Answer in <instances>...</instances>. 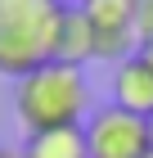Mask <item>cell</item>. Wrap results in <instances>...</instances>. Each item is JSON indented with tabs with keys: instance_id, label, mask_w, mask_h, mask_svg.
<instances>
[{
	"instance_id": "6da1fadb",
	"label": "cell",
	"mask_w": 153,
	"mask_h": 158,
	"mask_svg": "<svg viewBox=\"0 0 153 158\" xmlns=\"http://www.w3.org/2000/svg\"><path fill=\"white\" fill-rule=\"evenodd\" d=\"M14 113L27 127V135L36 131H59V127H86L90 118V81L86 68L72 63H45L36 73L18 77L14 86Z\"/></svg>"
},
{
	"instance_id": "7a4b0ae2",
	"label": "cell",
	"mask_w": 153,
	"mask_h": 158,
	"mask_svg": "<svg viewBox=\"0 0 153 158\" xmlns=\"http://www.w3.org/2000/svg\"><path fill=\"white\" fill-rule=\"evenodd\" d=\"M63 5L59 0H0V73L27 77L59 54Z\"/></svg>"
},
{
	"instance_id": "3957f363",
	"label": "cell",
	"mask_w": 153,
	"mask_h": 158,
	"mask_svg": "<svg viewBox=\"0 0 153 158\" xmlns=\"http://www.w3.org/2000/svg\"><path fill=\"white\" fill-rule=\"evenodd\" d=\"M86 149L90 158H149V122L131 118V113L113 109V104H99L90 109V122H86Z\"/></svg>"
},
{
	"instance_id": "277c9868",
	"label": "cell",
	"mask_w": 153,
	"mask_h": 158,
	"mask_svg": "<svg viewBox=\"0 0 153 158\" xmlns=\"http://www.w3.org/2000/svg\"><path fill=\"white\" fill-rule=\"evenodd\" d=\"M86 23H90L95 59L122 63L135 54V0H86L81 5Z\"/></svg>"
},
{
	"instance_id": "5b68a950",
	"label": "cell",
	"mask_w": 153,
	"mask_h": 158,
	"mask_svg": "<svg viewBox=\"0 0 153 158\" xmlns=\"http://www.w3.org/2000/svg\"><path fill=\"white\" fill-rule=\"evenodd\" d=\"M108 104L131 118H153V68L140 59V54H131V59L113 63V77H108Z\"/></svg>"
},
{
	"instance_id": "8992f818",
	"label": "cell",
	"mask_w": 153,
	"mask_h": 158,
	"mask_svg": "<svg viewBox=\"0 0 153 158\" xmlns=\"http://www.w3.org/2000/svg\"><path fill=\"white\" fill-rule=\"evenodd\" d=\"M23 158H90V149H86V127H59V131L27 135Z\"/></svg>"
},
{
	"instance_id": "52a82bcc",
	"label": "cell",
	"mask_w": 153,
	"mask_h": 158,
	"mask_svg": "<svg viewBox=\"0 0 153 158\" xmlns=\"http://www.w3.org/2000/svg\"><path fill=\"white\" fill-rule=\"evenodd\" d=\"M59 63H72V68H86L95 59V41H90V23H86L81 9H68L63 5V27H59Z\"/></svg>"
},
{
	"instance_id": "ba28073f",
	"label": "cell",
	"mask_w": 153,
	"mask_h": 158,
	"mask_svg": "<svg viewBox=\"0 0 153 158\" xmlns=\"http://www.w3.org/2000/svg\"><path fill=\"white\" fill-rule=\"evenodd\" d=\"M153 41V0H135V45Z\"/></svg>"
},
{
	"instance_id": "9c48e42d",
	"label": "cell",
	"mask_w": 153,
	"mask_h": 158,
	"mask_svg": "<svg viewBox=\"0 0 153 158\" xmlns=\"http://www.w3.org/2000/svg\"><path fill=\"white\" fill-rule=\"evenodd\" d=\"M135 54H140V59H144V63H149V68H153V41H149V45H140V50H135Z\"/></svg>"
},
{
	"instance_id": "30bf717a",
	"label": "cell",
	"mask_w": 153,
	"mask_h": 158,
	"mask_svg": "<svg viewBox=\"0 0 153 158\" xmlns=\"http://www.w3.org/2000/svg\"><path fill=\"white\" fill-rule=\"evenodd\" d=\"M59 5H68V9H81V5H86V0H59Z\"/></svg>"
},
{
	"instance_id": "8fae6325",
	"label": "cell",
	"mask_w": 153,
	"mask_h": 158,
	"mask_svg": "<svg viewBox=\"0 0 153 158\" xmlns=\"http://www.w3.org/2000/svg\"><path fill=\"white\" fill-rule=\"evenodd\" d=\"M0 158H23V154H14V149H0Z\"/></svg>"
},
{
	"instance_id": "7c38bea8",
	"label": "cell",
	"mask_w": 153,
	"mask_h": 158,
	"mask_svg": "<svg viewBox=\"0 0 153 158\" xmlns=\"http://www.w3.org/2000/svg\"><path fill=\"white\" fill-rule=\"evenodd\" d=\"M149 145H153V118H149Z\"/></svg>"
},
{
	"instance_id": "4fadbf2b",
	"label": "cell",
	"mask_w": 153,
	"mask_h": 158,
	"mask_svg": "<svg viewBox=\"0 0 153 158\" xmlns=\"http://www.w3.org/2000/svg\"><path fill=\"white\" fill-rule=\"evenodd\" d=\"M149 158H153V154H149Z\"/></svg>"
}]
</instances>
